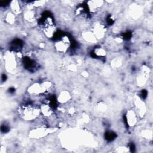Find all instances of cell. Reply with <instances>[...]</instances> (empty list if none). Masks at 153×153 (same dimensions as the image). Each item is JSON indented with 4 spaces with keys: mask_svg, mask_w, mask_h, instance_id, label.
<instances>
[{
    "mask_svg": "<svg viewBox=\"0 0 153 153\" xmlns=\"http://www.w3.org/2000/svg\"><path fill=\"white\" fill-rule=\"evenodd\" d=\"M18 112L23 120L28 121L37 120L41 114L39 106L32 103L20 105L18 109Z\"/></svg>",
    "mask_w": 153,
    "mask_h": 153,
    "instance_id": "6da1fadb",
    "label": "cell"
},
{
    "mask_svg": "<svg viewBox=\"0 0 153 153\" xmlns=\"http://www.w3.org/2000/svg\"><path fill=\"white\" fill-rule=\"evenodd\" d=\"M71 40L67 35L62 36L56 42L55 47L57 51L65 53L71 46Z\"/></svg>",
    "mask_w": 153,
    "mask_h": 153,
    "instance_id": "7a4b0ae2",
    "label": "cell"
},
{
    "mask_svg": "<svg viewBox=\"0 0 153 153\" xmlns=\"http://www.w3.org/2000/svg\"><path fill=\"white\" fill-rule=\"evenodd\" d=\"M126 121L128 126H134L136 123V115L133 110H130L126 115Z\"/></svg>",
    "mask_w": 153,
    "mask_h": 153,
    "instance_id": "3957f363",
    "label": "cell"
},
{
    "mask_svg": "<svg viewBox=\"0 0 153 153\" xmlns=\"http://www.w3.org/2000/svg\"><path fill=\"white\" fill-rule=\"evenodd\" d=\"M70 97V94L68 91H63L59 95V97L57 98V100L60 103H66Z\"/></svg>",
    "mask_w": 153,
    "mask_h": 153,
    "instance_id": "277c9868",
    "label": "cell"
}]
</instances>
